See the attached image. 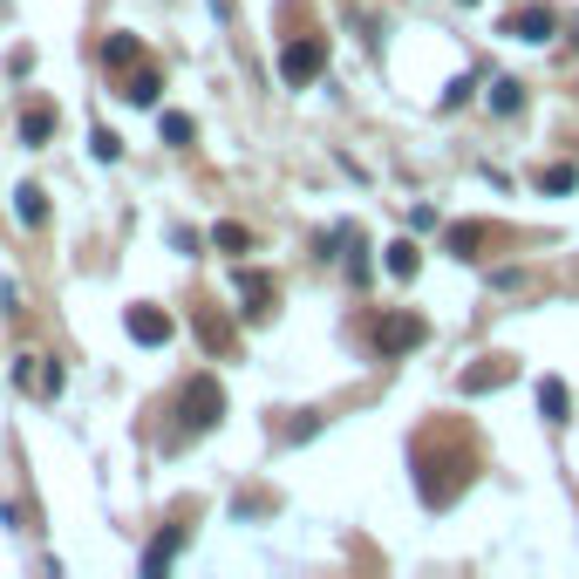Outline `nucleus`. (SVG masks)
<instances>
[{
    "label": "nucleus",
    "mask_w": 579,
    "mask_h": 579,
    "mask_svg": "<svg viewBox=\"0 0 579 579\" xmlns=\"http://www.w3.org/2000/svg\"><path fill=\"white\" fill-rule=\"evenodd\" d=\"M178 416H185V430H212V423L225 416V389H218V375H191L185 395H178Z\"/></svg>",
    "instance_id": "nucleus-1"
},
{
    "label": "nucleus",
    "mask_w": 579,
    "mask_h": 579,
    "mask_svg": "<svg viewBox=\"0 0 579 579\" xmlns=\"http://www.w3.org/2000/svg\"><path fill=\"white\" fill-rule=\"evenodd\" d=\"M423 341H430V320L423 314H382V327H375V348H382V355H410Z\"/></svg>",
    "instance_id": "nucleus-2"
},
{
    "label": "nucleus",
    "mask_w": 579,
    "mask_h": 579,
    "mask_svg": "<svg viewBox=\"0 0 579 579\" xmlns=\"http://www.w3.org/2000/svg\"><path fill=\"white\" fill-rule=\"evenodd\" d=\"M232 287H239V300H246V320H266V314H273V300H280L273 273H260V266H239V273H232Z\"/></svg>",
    "instance_id": "nucleus-3"
},
{
    "label": "nucleus",
    "mask_w": 579,
    "mask_h": 579,
    "mask_svg": "<svg viewBox=\"0 0 579 579\" xmlns=\"http://www.w3.org/2000/svg\"><path fill=\"white\" fill-rule=\"evenodd\" d=\"M320 68H327V41H293L287 55H280V75H287L293 89H307Z\"/></svg>",
    "instance_id": "nucleus-4"
},
{
    "label": "nucleus",
    "mask_w": 579,
    "mask_h": 579,
    "mask_svg": "<svg viewBox=\"0 0 579 579\" xmlns=\"http://www.w3.org/2000/svg\"><path fill=\"white\" fill-rule=\"evenodd\" d=\"M123 327H130V341H137V348H164L171 335H178L164 307H130V314H123Z\"/></svg>",
    "instance_id": "nucleus-5"
},
{
    "label": "nucleus",
    "mask_w": 579,
    "mask_h": 579,
    "mask_svg": "<svg viewBox=\"0 0 579 579\" xmlns=\"http://www.w3.org/2000/svg\"><path fill=\"white\" fill-rule=\"evenodd\" d=\"M559 21H552V8H518V14H505V35H518V41H545Z\"/></svg>",
    "instance_id": "nucleus-6"
},
{
    "label": "nucleus",
    "mask_w": 579,
    "mask_h": 579,
    "mask_svg": "<svg viewBox=\"0 0 579 579\" xmlns=\"http://www.w3.org/2000/svg\"><path fill=\"white\" fill-rule=\"evenodd\" d=\"M512 382V362H484V368H464V395H484V389H505Z\"/></svg>",
    "instance_id": "nucleus-7"
},
{
    "label": "nucleus",
    "mask_w": 579,
    "mask_h": 579,
    "mask_svg": "<svg viewBox=\"0 0 579 579\" xmlns=\"http://www.w3.org/2000/svg\"><path fill=\"white\" fill-rule=\"evenodd\" d=\"M48 137H55V110H28V116H21V143H48Z\"/></svg>",
    "instance_id": "nucleus-8"
},
{
    "label": "nucleus",
    "mask_w": 579,
    "mask_h": 579,
    "mask_svg": "<svg viewBox=\"0 0 579 579\" xmlns=\"http://www.w3.org/2000/svg\"><path fill=\"white\" fill-rule=\"evenodd\" d=\"M178 552H185V532H164L158 545H150V552H143V572H164L171 559H178Z\"/></svg>",
    "instance_id": "nucleus-9"
},
{
    "label": "nucleus",
    "mask_w": 579,
    "mask_h": 579,
    "mask_svg": "<svg viewBox=\"0 0 579 579\" xmlns=\"http://www.w3.org/2000/svg\"><path fill=\"white\" fill-rule=\"evenodd\" d=\"M14 212H21V225H41V218H48L41 185H21V191H14Z\"/></svg>",
    "instance_id": "nucleus-10"
},
{
    "label": "nucleus",
    "mask_w": 579,
    "mask_h": 579,
    "mask_svg": "<svg viewBox=\"0 0 579 579\" xmlns=\"http://www.w3.org/2000/svg\"><path fill=\"white\" fill-rule=\"evenodd\" d=\"M416 266H423V253H416L410 239H395L389 246V273H395V280H416Z\"/></svg>",
    "instance_id": "nucleus-11"
},
{
    "label": "nucleus",
    "mask_w": 579,
    "mask_h": 579,
    "mask_svg": "<svg viewBox=\"0 0 579 579\" xmlns=\"http://www.w3.org/2000/svg\"><path fill=\"white\" fill-rule=\"evenodd\" d=\"M539 416L545 423H566V382H539Z\"/></svg>",
    "instance_id": "nucleus-12"
},
{
    "label": "nucleus",
    "mask_w": 579,
    "mask_h": 579,
    "mask_svg": "<svg viewBox=\"0 0 579 579\" xmlns=\"http://www.w3.org/2000/svg\"><path fill=\"white\" fill-rule=\"evenodd\" d=\"M103 62H110V68H137V41H130V35H110V41H103Z\"/></svg>",
    "instance_id": "nucleus-13"
},
{
    "label": "nucleus",
    "mask_w": 579,
    "mask_h": 579,
    "mask_svg": "<svg viewBox=\"0 0 579 579\" xmlns=\"http://www.w3.org/2000/svg\"><path fill=\"white\" fill-rule=\"evenodd\" d=\"M341 246H348V280H368V260H362V232L341 225Z\"/></svg>",
    "instance_id": "nucleus-14"
},
{
    "label": "nucleus",
    "mask_w": 579,
    "mask_h": 579,
    "mask_svg": "<svg viewBox=\"0 0 579 579\" xmlns=\"http://www.w3.org/2000/svg\"><path fill=\"white\" fill-rule=\"evenodd\" d=\"M158 130H164V143H191V137H198V123H191L185 110H171V116L158 123Z\"/></svg>",
    "instance_id": "nucleus-15"
},
{
    "label": "nucleus",
    "mask_w": 579,
    "mask_h": 579,
    "mask_svg": "<svg viewBox=\"0 0 579 579\" xmlns=\"http://www.w3.org/2000/svg\"><path fill=\"white\" fill-rule=\"evenodd\" d=\"M477 246H484V225H450V253H477Z\"/></svg>",
    "instance_id": "nucleus-16"
},
{
    "label": "nucleus",
    "mask_w": 579,
    "mask_h": 579,
    "mask_svg": "<svg viewBox=\"0 0 579 579\" xmlns=\"http://www.w3.org/2000/svg\"><path fill=\"white\" fill-rule=\"evenodd\" d=\"M572 185H579L572 164H545V171H539V191H572Z\"/></svg>",
    "instance_id": "nucleus-17"
},
{
    "label": "nucleus",
    "mask_w": 579,
    "mask_h": 579,
    "mask_svg": "<svg viewBox=\"0 0 579 579\" xmlns=\"http://www.w3.org/2000/svg\"><path fill=\"white\" fill-rule=\"evenodd\" d=\"M212 246H218V253H246V246H253V232H246V225H218Z\"/></svg>",
    "instance_id": "nucleus-18"
},
{
    "label": "nucleus",
    "mask_w": 579,
    "mask_h": 579,
    "mask_svg": "<svg viewBox=\"0 0 579 579\" xmlns=\"http://www.w3.org/2000/svg\"><path fill=\"white\" fill-rule=\"evenodd\" d=\"M158 89H164L158 75H150V68H137V75H130V89H123V96H130V103H158Z\"/></svg>",
    "instance_id": "nucleus-19"
},
{
    "label": "nucleus",
    "mask_w": 579,
    "mask_h": 579,
    "mask_svg": "<svg viewBox=\"0 0 579 579\" xmlns=\"http://www.w3.org/2000/svg\"><path fill=\"white\" fill-rule=\"evenodd\" d=\"M198 335H205V348H218V355L232 348V327H225L218 314H205V320H198Z\"/></svg>",
    "instance_id": "nucleus-20"
},
{
    "label": "nucleus",
    "mask_w": 579,
    "mask_h": 579,
    "mask_svg": "<svg viewBox=\"0 0 579 579\" xmlns=\"http://www.w3.org/2000/svg\"><path fill=\"white\" fill-rule=\"evenodd\" d=\"M89 143H96V158H103V164H116V158H123V137H116V130H96Z\"/></svg>",
    "instance_id": "nucleus-21"
},
{
    "label": "nucleus",
    "mask_w": 579,
    "mask_h": 579,
    "mask_svg": "<svg viewBox=\"0 0 579 579\" xmlns=\"http://www.w3.org/2000/svg\"><path fill=\"white\" fill-rule=\"evenodd\" d=\"M491 103H498V110H505V116H512V110L525 103V96H518V83H491Z\"/></svg>",
    "instance_id": "nucleus-22"
}]
</instances>
